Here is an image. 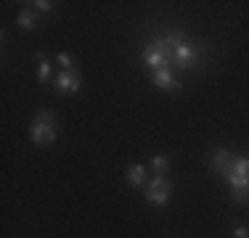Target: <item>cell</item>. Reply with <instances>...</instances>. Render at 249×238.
Instances as JSON below:
<instances>
[{"label":"cell","mask_w":249,"mask_h":238,"mask_svg":"<svg viewBox=\"0 0 249 238\" xmlns=\"http://www.w3.org/2000/svg\"><path fill=\"white\" fill-rule=\"evenodd\" d=\"M151 170L157 172V175H167V170H170V156H154L151 159Z\"/></svg>","instance_id":"cell-12"},{"label":"cell","mask_w":249,"mask_h":238,"mask_svg":"<svg viewBox=\"0 0 249 238\" xmlns=\"http://www.w3.org/2000/svg\"><path fill=\"white\" fill-rule=\"evenodd\" d=\"M29 5H32L35 14H51V11H53V3H51V0H32Z\"/></svg>","instance_id":"cell-13"},{"label":"cell","mask_w":249,"mask_h":238,"mask_svg":"<svg viewBox=\"0 0 249 238\" xmlns=\"http://www.w3.org/2000/svg\"><path fill=\"white\" fill-rule=\"evenodd\" d=\"M151 82L159 87V90H170V93L180 90V85H183V82L173 74V69H157V71H151Z\"/></svg>","instance_id":"cell-7"},{"label":"cell","mask_w":249,"mask_h":238,"mask_svg":"<svg viewBox=\"0 0 249 238\" xmlns=\"http://www.w3.org/2000/svg\"><path fill=\"white\" fill-rule=\"evenodd\" d=\"M170 193H173V183L167 180V175H154L146 183V201L154 206H164L170 201Z\"/></svg>","instance_id":"cell-5"},{"label":"cell","mask_w":249,"mask_h":238,"mask_svg":"<svg viewBox=\"0 0 249 238\" xmlns=\"http://www.w3.org/2000/svg\"><path fill=\"white\" fill-rule=\"evenodd\" d=\"M124 177H127V183L133 188H143L146 183H149V175H146V167L143 164H130L127 172H124Z\"/></svg>","instance_id":"cell-9"},{"label":"cell","mask_w":249,"mask_h":238,"mask_svg":"<svg viewBox=\"0 0 249 238\" xmlns=\"http://www.w3.org/2000/svg\"><path fill=\"white\" fill-rule=\"evenodd\" d=\"M37 80L43 82V85H45V82L51 80V61H48V58L43 56V53H40V56H37Z\"/></svg>","instance_id":"cell-11"},{"label":"cell","mask_w":249,"mask_h":238,"mask_svg":"<svg viewBox=\"0 0 249 238\" xmlns=\"http://www.w3.org/2000/svg\"><path fill=\"white\" fill-rule=\"evenodd\" d=\"M16 24H19L21 29H27V32H29V29H35V24H37V14H35L32 8H24L19 16H16Z\"/></svg>","instance_id":"cell-10"},{"label":"cell","mask_w":249,"mask_h":238,"mask_svg":"<svg viewBox=\"0 0 249 238\" xmlns=\"http://www.w3.org/2000/svg\"><path fill=\"white\" fill-rule=\"evenodd\" d=\"M56 64L61 67V71H69V69L74 67V61H72V56H69V53H58V56H56Z\"/></svg>","instance_id":"cell-14"},{"label":"cell","mask_w":249,"mask_h":238,"mask_svg":"<svg viewBox=\"0 0 249 238\" xmlns=\"http://www.w3.org/2000/svg\"><path fill=\"white\" fill-rule=\"evenodd\" d=\"M56 127H58L56 114L48 109H43V111L35 114L32 124H29V138H32L35 146H51V143L56 140Z\"/></svg>","instance_id":"cell-2"},{"label":"cell","mask_w":249,"mask_h":238,"mask_svg":"<svg viewBox=\"0 0 249 238\" xmlns=\"http://www.w3.org/2000/svg\"><path fill=\"white\" fill-rule=\"evenodd\" d=\"M53 85H56V90L61 95H72V93H80L82 90V74L74 69L69 71H58V77L53 80Z\"/></svg>","instance_id":"cell-6"},{"label":"cell","mask_w":249,"mask_h":238,"mask_svg":"<svg viewBox=\"0 0 249 238\" xmlns=\"http://www.w3.org/2000/svg\"><path fill=\"white\" fill-rule=\"evenodd\" d=\"M201 58V48L196 43H191V40H183V43H178L173 48V67L175 69H194L199 64Z\"/></svg>","instance_id":"cell-4"},{"label":"cell","mask_w":249,"mask_h":238,"mask_svg":"<svg viewBox=\"0 0 249 238\" xmlns=\"http://www.w3.org/2000/svg\"><path fill=\"white\" fill-rule=\"evenodd\" d=\"M231 159H233V153H231L228 148H215V151H212V156H210V167L217 172V175H223V172L228 170Z\"/></svg>","instance_id":"cell-8"},{"label":"cell","mask_w":249,"mask_h":238,"mask_svg":"<svg viewBox=\"0 0 249 238\" xmlns=\"http://www.w3.org/2000/svg\"><path fill=\"white\" fill-rule=\"evenodd\" d=\"M143 64H146V67H151V71L173 69V48H167L164 37L151 40V43L143 48Z\"/></svg>","instance_id":"cell-3"},{"label":"cell","mask_w":249,"mask_h":238,"mask_svg":"<svg viewBox=\"0 0 249 238\" xmlns=\"http://www.w3.org/2000/svg\"><path fill=\"white\" fill-rule=\"evenodd\" d=\"M223 177L231 186V199L236 204H247L249 201V159L247 156H233Z\"/></svg>","instance_id":"cell-1"},{"label":"cell","mask_w":249,"mask_h":238,"mask_svg":"<svg viewBox=\"0 0 249 238\" xmlns=\"http://www.w3.org/2000/svg\"><path fill=\"white\" fill-rule=\"evenodd\" d=\"M233 238H249V230H247V228H241V225H239V228L233 230Z\"/></svg>","instance_id":"cell-15"}]
</instances>
